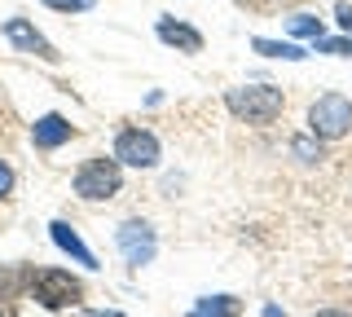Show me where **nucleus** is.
<instances>
[{
	"mask_svg": "<svg viewBox=\"0 0 352 317\" xmlns=\"http://www.w3.org/2000/svg\"><path fill=\"white\" fill-rule=\"evenodd\" d=\"M225 106H229V115L242 119V124H273V119L282 115V106H286V93L278 89V84H242V89H229L225 93Z\"/></svg>",
	"mask_w": 352,
	"mask_h": 317,
	"instance_id": "1",
	"label": "nucleus"
},
{
	"mask_svg": "<svg viewBox=\"0 0 352 317\" xmlns=\"http://www.w3.org/2000/svg\"><path fill=\"white\" fill-rule=\"evenodd\" d=\"M71 190H75V199H84V203L115 199V194L124 190V163H119V159H106V155L84 159L80 168H75V177H71Z\"/></svg>",
	"mask_w": 352,
	"mask_h": 317,
	"instance_id": "2",
	"label": "nucleus"
},
{
	"mask_svg": "<svg viewBox=\"0 0 352 317\" xmlns=\"http://www.w3.org/2000/svg\"><path fill=\"white\" fill-rule=\"evenodd\" d=\"M80 295H84L80 278L66 273V269H36L31 273V300H36L40 309H49V313L80 304Z\"/></svg>",
	"mask_w": 352,
	"mask_h": 317,
	"instance_id": "3",
	"label": "nucleus"
},
{
	"mask_svg": "<svg viewBox=\"0 0 352 317\" xmlns=\"http://www.w3.org/2000/svg\"><path fill=\"white\" fill-rule=\"evenodd\" d=\"M348 128H352V102L344 93H322L308 106V133L317 141H339L348 137Z\"/></svg>",
	"mask_w": 352,
	"mask_h": 317,
	"instance_id": "4",
	"label": "nucleus"
},
{
	"mask_svg": "<svg viewBox=\"0 0 352 317\" xmlns=\"http://www.w3.org/2000/svg\"><path fill=\"white\" fill-rule=\"evenodd\" d=\"M115 247H119V256H124V265L141 269V265H150V260H154L159 238H154V229L146 221H124V225L115 229Z\"/></svg>",
	"mask_w": 352,
	"mask_h": 317,
	"instance_id": "5",
	"label": "nucleus"
},
{
	"mask_svg": "<svg viewBox=\"0 0 352 317\" xmlns=\"http://www.w3.org/2000/svg\"><path fill=\"white\" fill-rule=\"evenodd\" d=\"M159 137L146 133V128H124L115 137V159L124 168H159Z\"/></svg>",
	"mask_w": 352,
	"mask_h": 317,
	"instance_id": "6",
	"label": "nucleus"
},
{
	"mask_svg": "<svg viewBox=\"0 0 352 317\" xmlns=\"http://www.w3.org/2000/svg\"><path fill=\"white\" fill-rule=\"evenodd\" d=\"M5 40L18 53H31V58H40V62H58V49H53L49 40L27 23V18H5Z\"/></svg>",
	"mask_w": 352,
	"mask_h": 317,
	"instance_id": "7",
	"label": "nucleus"
},
{
	"mask_svg": "<svg viewBox=\"0 0 352 317\" xmlns=\"http://www.w3.org/2000/svg\"><path fill=\"white\" fill-rule=\"evenodd\" d=\"M71 137H75V124L66 115H40L36 124H31V141H36V150H58Z\"/></svg>",
	"mask_w": 352,
	"mask_h": 317,
	"instance_id": "8",
	"label": "nucleus"
},
{
	"mask_svg": "<svg viewBox=\"0 0 352 317\" xmlns=\"http://www.w3.org/2000/svg\"><path fill=\"white\" fill-rule=\"evenodd\" d=\"M154 31H159L163 45H172V49H181V53H203V36H198L190 23H172V18H159V23H154Z\"/></svg>",
	"mask_w": 352,
	"mask_h": 317,
	"instance_id": "9",
	"label": "nucleus"
},
{
	"mask_svg": "<svg viewBox=\"0 0 352 317\" xmlns=\"http://www.w3.org/2000/svg\"><path fill=\"white\" fill-rule=\"evenodd\" d=\"M49 234H53V243H58V247L66 251V256L75 260V265H84V269H97L93 251H88V247L80 243V234H75V229L66 225V221H53V225H49Z\"/></svg>",
	"mask_w": 352,
	"mask_h": 317,
	"instance_id": "10",
	"label": "nucleus"
},
{
	"mask_svg": "<svg viewBox=\"0 0 352 317\" xmlns=\"http://www.w3.org/2000/svg\"><path fill=\"white\" fill-rule=\"evenodd\" d=\"M190 317H242V300L238 295H203V300H194Z\"/></svg>",
	"mask_w": 352,
	"mask_h": 317,
	"instance_id": "11",
	"label": "nucleus"
},
{
	"mask_svg": "<svg viewBox=\"0 0 352 317\" xmlns=\"http://www.w3.org/2000/svg\"><path fill=\"white\" fill-rule=\"evenodd\" d=\"M251 49L264 53V58H282V62H304L308 58L295 40H269V36H256V40H251Z\"/></svg>",
	"mask_w": 352,
	"mask_h": 317,
	"instance_id": "12",
	"label": "nucleus"
},
{
	"mask_svg": "<svg viewBox=\"0 0 352 317\" xmlns=\"http://www.w3.org/2000/svg\"><path fill=\"white\" fill-rule=\"evenodd\" d=\"M286 31H291V36H300V40H322V18L291 14V18H286Z\"/></svg>",
	"mask_w": 352,
	"mask_h": 317,
	"instance_id": "13",
	"label": "nucleus"
},
{
	"mask_svg": "<svg viewBox=\"0 0 352 317\" xmlns=\"http://www.w3.org/2000/svg\"><path fill=\"white\" fill-rule=\"evenodd\" d=\"M313 45H317V53H330V58H352V36H322Z\"/></svg>",
	"mask_w": 352,
	"mask_h": 317,
	"instance_id": "14",
	"label": "nucleus"
},
{
	"mask_svg": "<svg viewBox=\"0 0 352 317\" xmlns=\"http://www.w3.org/2000/svg\"><path fill=\"white\" fill-rule=\"evenodd\" d=\"M44 5H49V9H62V14H84L93 0H44Z\"/></svg>",
	"mask_w": 352,
	"mask_h": 317,
	"instance_id": "15",
	"label": "nucleus"
},
{
	"mask_svg": "<svg viewBox=\"0 0 352 317\" xmlns=\"http://www.w3.org/2000/svg\"><path fill=\"white\" fill-rule=\"evenodd\" d=\"M295 155H300L304 163H313V159H322V150H313V141L300 137V141H295Z\"/></svg>",
	"mask_w": 352,
	"mask_h": 317,
	"instance_id": "16",
	"label": "nucleus"
},
{
	"mask_svg": "<svg viewBox=\"0 0 352 317\" xmlns=\"http://www.w3.org/2000/svg\"><path fill=\"white\" fill-rule=\"evenodd\" d=\"M9 190H14V168H9V163L0 159V199H5Z\"/></svg>",
	"mask_w": 352,
	"mask_h": 317,
	"instance_id": "17",
	"label": "nucleus"
},
{
	"mask_svg": "<svg viewBox=\"0 0 352 317\" xmlns=\"http://www.w3.org/2000/svg\"><path fill=\"white\" fill-rule=\"evenodd\" d=\"M335 18H339V27H344L348 36H352V5H339V9H335Z\"/></svg>",
	"mask_w": 352,
	"mask_h": 317,
	"instance_id": "18",
	"label": "nucleus"
},
{
	"mask_svg": "<svg viewBox=\"0 0 352 317\" xmlns=\"http://www.w3.org/2000/svg\"><path fill=\"white\" fill-rule=\"evenodd\" d=\"M80 317H128V313H119V309H88V313H80Z\"/></svg>",
	"mask_w": 352,
	"mask_h": 317,
	"instance_id": "19",
	"label": "nucleus"
},
{
	"mask_svg": "<svg viewBox=\"0 0 352 317\" xmlns=\"http://www.w3.org/2000/svg\"><path fill=\"white\" fill-rule=\"evenodd\" d=\"M313 317H348V313H339V309H322V313H313Z\"/></svg>",
	"mask_w": 352,
	"mask_h": 317,
	"instance_id": "20",
	"label": "nucleus"
},
{
	"mask_svg": "<svg viewBox=\"0 0 352 317\" xmlns=\"http://www.w3.org/2000/svg\"><path fill=\"white\" fill-rule=\"evenodd\" d=\"M264 317H286V313L278 309V304H269V309H264Z\"/></svg>",
	"mask_w": 352,
	"mask_h": 317,
	"instance_id": "21",
	"label": "nucleus"
}]
</instances>
